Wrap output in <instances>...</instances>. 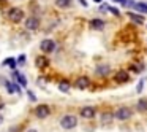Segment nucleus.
<instances>
[{
    "instance_id": "nucleus-13",
    "label": "nucleus",
    "mask_w": 147,
    "mask_h": 132,
    "mask_svg": "<svg viewBox=\"0 0 147 132\" xmlns=\"http://www.w3.org/2000/svg\"><path fill=\"white\" fill-rule=\"evenodd\" d=\"M128 18H130L131 21H134V23H138V24H144V18L139 16V14H136V13H133V11H128Z\"/></svg>"
},
{
    "instance_id": "nucleus-18",
    "label": "nucleus",
    "mask_w": 147,
    "mask_h": 132,
    "mask_svg": "<svg viewBox=\"0 0 147 132\" xmlns=\"http://www.w3.org/2000/svg\"><path fill=\"white\" fill-rule=\"evenodd\" d=\"M96 73H98V75H103V77H105V75L109 73V67H108V65H101V67L96 68Z\"/></svg>"
},
{
    "instance_id": "nucleus-7",
    "label": "nucleus",
    "mask_w": 147,
    "mask_h": 132,
    "mask_svg": "<svg viewBox=\"0 0 147 132\" xmlns=\"http://www.w3.org/2000/svg\"><path fill=\"white\" fill-rule=\"evenodd\" d=\"M95 113H96L95 107H82V108L79 110V115L82 116V118H86V119L93 118V116H95Z\"/></svg>"
},
{
    "instance_id": "nucleus-17",
    "label": "nucleus",
    "mask_w": 147,
    "mask_h": 132,
    "mask_svg": "<svg viewBox=\"0 0 147 132\" xmlns=\"http://www.w3.org/2000/svg\"><path fill=\"white\" fill-rule=\"evenodd\" d=\"M16 64H18V61L14 57H7V61H3V65H10L11 68L16 67Z\"/></svg>"
},
{
    "instance_id": "nucleus-3",
    "label": "nucleus",
    "mask_w": 147,
    "mask_h": 132,
    "mask_svg": "<svg viewBox=\"0 0 147 132\" xmlns=\"http://www.w3.org/2000/svg\"><path fill=\"white\" fill-rule=\"evenodd\" d=\"M40 18H36V16H29V18H26V21H24V26H26V29L27 30H30V32H35V30H38L40 29Z\"/></svg>"
},
{
    "instance_id": "nucleus-9",
    "label": "nucleus",
    "mask_w": 147,
    "mask_h": 132,
    "mask_svg": "<svg viewBox=\"0 0 147 132\" xmlns=\"http://www.w3.org/2000/svg\"><path fill=\"white\" fill-rule=\"evenodd\" d=\"M13 77L16 78V80H18V83H19L22 88H26V86H27V78L24 77V75L21 73L19 70H13Z\"/></svg>"
},
{
    "instance_id": "nucleus-14",
    "label": "nucleus",
    "mask_w": 147,
    "mask_h": 132,
    "mask_svg": "<svg viewBox=\"0 0 147 132\" xmlns=\"http://www.w3.org/2000/svg\"><path fill=\"white\" fill-rule=\"evenodd\" d=\"M134 8H136L139 13H146L147 14V3L146 2H134Z\"/></svg>"
},
{
    "instance_id": "nucleus-28",
    "label": "nucleus",
    "mask_w": 147,
    "mask_h": 132,
    "mask_svg": "<svg viewBox=\"0 0 147 132\" xmlns=\"http://www.w3.org/2000/svg\"><path fill=\"white\" fill-rule=\"evenodd\" d=\"M93 2H95V3H100V2H101V0H93Z\"/></svg>"
},
{
    "instance_id": "nucleus-5",
    "label": "nucleus",
    "mask_w": 147,
    "mask_h": 132,
    "mask_svg": "<svg viewBox=\"0 0 147 132\" xmlns=\"http://www.w3.org/2000/svg\"><path fill=\"white\" fill-rule=\"evenodd\" d=\"M51 115V107L46 105V103H40L38 107L35 108V116L38 119H45Z\"/></svg>"
},
{
    "instance_id": "nucleus-19",
    "label": "nucleus",
    "mask_w": 147,
    "mask_h": 132,
    "mask_svg": "<svg viewBox=\"0 0 147 132\" xmlns=\"http://www.w3.org/2000/svg\"><path fill=\"white\" fill-rule=\"evenodd\" d=\"M112 119H114V115H112V113H103V116H101L103 122H111Z\"/></svg>"
},
{
    "instance_id": "nucleus-20",
    "label": "nucleus",
    "mask_w": 147,
    "mask_h": 132,
    "mask_svg": "<svg viewBox=\"0 0 147 132\" xmlns=\"http://www.w3.org/2000/svg\"><path fill=\"white\" fill-rule=\"evenodd\" d=\"M59 89H60L62 92H68V91H70V84H68L67 81H62V83L59 84Z\"/></svg>"
},
{
    "instance_id": "nucleus-12",
    "label": "nucleus",
    "mask_w": 147,
    "mask_h": 132,
    "mask_svg": "<svg viewBox=\"0 0 147 132\" xmlns=\"http://www.w3.org/2000/svg\"><path fill=\"white\" fill-rule=\"evenodd\" d=\"M90 27L95 29V30H101L103 27H105V21L98 19V18H96V19H92V21H90Z\"/></svg>"
},
{
    "instance_id": "nucleus-4",
    "label": "nucleus",
    "mask_w": 147,
    "mask_h": 132,
    "mask_svg": "<svg viewBox=\"0 0 147 132\" xmlns=\"http://www.w3.org/2000/svg\"><path fill=\"white\" fill-rule=\"evenodd\" d=\"M40 49H41L45 54H51V53L55 51V42L51 40V38L41 40V43H40Z\"/></svg>"
},
{
    "instance_id": "nucleus-16",
    "label": "nucleus",
    "mask_w": 147,
    "mask_h": 132,
    "mask_svg": "<svg viewBox=\"0 0 147 132\" xmlns=\"http://www.w3.org/2000/svg\"><path fill=\"white\" fill-rule=\"evenodd\" d=\"M55 5L59 8H68L71 5V0H55Z\"/></svg>"
},
{
    "instance_id": "nucleus-27",
    "label": "nucleus",
    "mask_w": 147,
    "mask_h": 132,
    "mask_svg": "<svg viewBox=\"0 0 147 132\" xmlns=\"http://www.w3.org/2000/svg\"><path fill=\"white\" fill-rule=\"evenodd\" d=\"M2 122H3V116L0 115V124H2Z\"/></svg>"
},
{
    "instance_id": "nucleus-11",
    "label": "nucleus",
    "mask_w": 147,
    "mask_h": 132,
    "mask_svg": "<svg viewBox=\"0 0 147 132\" xmlns=\"http://www.w3.org/2000/svg\"><path fill=\"white\" fill-rule=\"evenodd\" d=\"M128 73L125 70H120V72H117V73H115V81H117V83H127L128 81Z\"/></svg>"
},
{
    "instance_id": "nucleus-6",
    "label": "nucleus",
    "mask_w": 147,
    "mask_h": 132,
    "mask_svg": "<svg viewBox=\"0 0 147 132\" xmlns=\"http://www.w3.org/2000/svg\"><path fill=\"white\" fill-rule=\"evenodd\" d=\"M114 118L120 119V121H123V119L131 118V110H130V108H127V107H120V108H117V110H115Z\"/></svg>"
},
{
    "instance_id": "nucleus-1",
    "label": "nucleus",
    "mask_w": 147,
    "mask_h": 132,
    "mask_svg": "<svg viewBox=\"0 0 147 132\" xmlns=\"http://www.w3.org/2000/svg\"><path fill=\"white\" fill-rule=\"evenodd\" d=\"M24 18H26L24 10H22V8H19V7H13L10 11H8V19H10L13 24L24 23Z\"/></svg>"
},
{
    "instance_id": "nucleus-2",
    "label": "nucleus",
    "mask_w": 147,
    "mask_h": 132,
    "mask_svg": "<svg viewBox=\"0 0 147 132\" xmlns=\"http://www.w3.org/2000/svg\"><path fill=\"white\" fill-rule=\"evenodd\" d=\"M60 126L63 129H67V131H70V129H74L78 126V118L74 115H65L63 118L60 119Z\"/></svg>"
},
{
    "instance_id": "nucleus-10",
    "label": "nucleus",
    "mask_w": 147,
    "mask_h": 132,
    "mask_svg": "<svg viewBox=\"0 0 147 132\" xmlns=\"http://www.w3.org/2000/svg\"><path fill=\"white\" fill-rule=\"evenodd\" d=\"M35 65L38 68H45V67H48V65H49V59L46 57V56H38L36 61H35Z\"/></svg>"
},
{
    "instance_id": "nucleus-8",
    "label": "nucleus",
    "mask_w": 147,
    "mask_h": 132,
    "mask_svg": "<svg viewBox=\"0 0 147 132\" xmlns=\"http://www.w3.org/2000/svg\"><path fill=\"white\" fill-rule=\"evenodd\" d=\"M74 84H76L78 89H87V88H89V84H90V80L87 77H79Z\"/></svg>"
},
{
    "instance_id": "nucleus-23",
    "label": "nucleus",
    "mask_w": 147,
    "mask_h": 132,
    "mask_svg": "<svg viewBox=\"0 0 147 132\" xmlns=\"http://www.w3.org/2000/svg\"><path fill=\"white\" fill-rule=\"evenodd\" d=\"M142 84H144V80H141L139 81V86H138V92H141V91H142Z\"/></svg>"
},
{
    "instance_id": "nucleus-25",
    "label": "nucleus",
    "mask_w": 147,
    "mask_h": 132,
    "mask_svg": "<svg viewBox=\"0 0 147 132\" xmlns=\"http://www.w3.org/2000/svg\"><path fill=\"white\" fill-rule=\"evenodd\" d=\"M79 2H81V3L84 5V7H87V2H86V0H79Z\"/></svg>"
},
{
    "instance_id": "nucleus-26",
    "label": "nucleus",
    "mask_w": 147,
    "mask_h": 132,
    "mask_svg": "<svg viewBox=\"0 0 147 132\" xmlns=\"http://www.w3.org/2000/svg\"><path fill=\"white\" fill-rule=\"evenodd\" d=\"M26 132H38L36 129H29V131H26Z\"/></svg>"
},
{
    "instance_id": "nucleus-15",
    "label": "nucleus",
    "mask_w": 147,
    "mask_h": 132,
    "mask_svg": "<svg viewBox=\"0 0 147 132\" xmlns=\"http://www.w3.org/2000/svg\"><path fill=\"white\" fill-rule=\"evenodd\" d=\"M136 108L139 110V111H147V99H139L138 100Z\"/></svg>"
},
{
    "instance_id": "nucleus-24",
    "label": "nucleus",
    "mask_w": 147,
    "mask_h": 132,
    "mask_svg": "<svg viewBox=\"0 0 147 132\" xmlns=\"http://www.w3.org/2000/svg\"><path fill=\"white\" fill-rule=\"evenodd\" d=\"M114 2H117V3H120V5H125V0H114Z\"/></svg>"
},
{
    "instance_id": "nucleus-21",
    "label": "nucleus",
    "mask_w": 147,
    "mask_h": 132,
    "mask_svg": "<svg viewBox=\"0 0 147 132\" xmlns=\"http://www.w3.org/2000/svg\"><path fill=\"white\" fill-rule=\"evenodd\" d=\"M108 10L111 11V13L114 14V16H120V11H119L115 7H109V5H108Z\"/></svg>"
},
{
    "instance_id": "nucleus-22",
    "label": "nucleus",
    "mask_w": 147,
    "mask_h": 132,
    "mask_svg": "<svg viewBox=\"0 0 147 132\" xmlns=\"http://www.w3.org/2000/svg\"><path fill=\"white\" fill-rule=\"evenodd\" d=\"M26 59H27V57H26V54H21L19 57H18V64H19V65H22L24 62H26Z\"/></svg>"
}]
</instances>
